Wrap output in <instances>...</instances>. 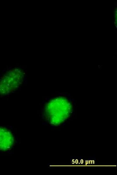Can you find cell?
I'll use <instances>...</instances> for the list:
<instances>
[{
    "label": "cell",
    "mask_w": 117,
    "mask_h": 175,
    "mask_svg": "<svg viewBox=\"0 0 117 175\" xmlns=\"http://www.w3.org/2000/svg\"><path fill=\"white\" fill-rule=\"evenodd\" d=\"M24 73L15 69L9 71L0 78V94L6 95L16 90L22 83Z\"/></svg>",
    "instance_id": "cell-1"
}]
</instances>
